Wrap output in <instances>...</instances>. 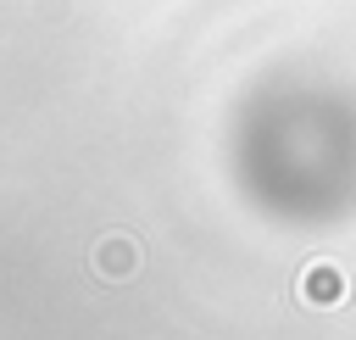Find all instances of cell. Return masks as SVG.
Returning <instances> with one entry per match:
<instances>
[{"label":"cell","instance_id":"cell-1","mask_svg":"<svg viewBox=\"0 0 356 340\" xmlns=\"http://www.w3.org/2000/svg\"><path fill=\"white\" fill-rule=\"evenodd\" d=\"M295 295H300L306 307H339V301L350 295V273H345L339 262L317 256V262H306V268H300V279H295Z\"/></svg>","mask_w":356,"mask_h":340},{"label":"cell","instance_id":"cell-2","mask_svg":"<svg viewBox=\"0 0 356 340\" xmlns=\"http://www.w3.org/2000/svg\"><path fill=\"white\" fill-rule=\"evenodd\" d=\"M89 268H95L100 279H111V284L134 279V273H139V240H134V234H100L95 251H89Z\"/></svg>","mask_w":356,"mask_h":340}]
</instances>
